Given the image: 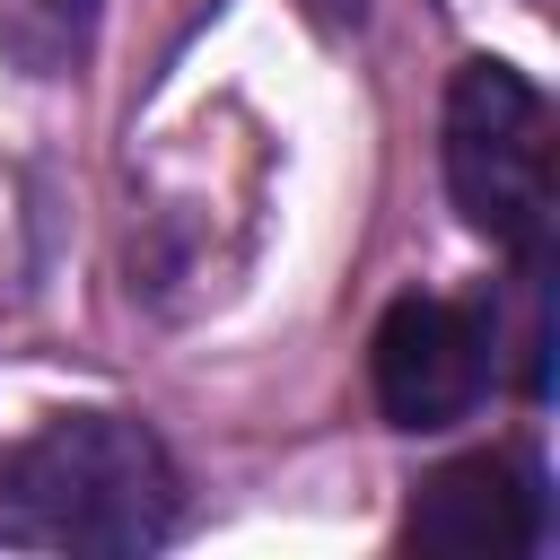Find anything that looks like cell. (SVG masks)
<instances>
[{"instance_id":"obj_1","label":"cell","mask_w":560,"mask_h":560,"mask_svg":"<svg viewBox=\"0 0 560 560\" xmlns=\"http://www.w3.org/2000/svg\"><path fill=\"white\" fill-rule=\"evenodd\" d=\"M184 481L149 420L61 411L0 455V542L9 551H149L175 534Z\"/></svg>"},{"instance_id":"obj_2","label":"cell","mask_w":560,"mask_h":560,"mask_svg":"<svg viewBox=\"0 0 560 560\" xmlns=\"http://www.w3.org/2000/svg\"><path fill=\"white\" fill-rule=\"evenodd\" d=\"M446 192L464 228H481L499 254L542 271L560 184H551V105L525 70L464 61L446 79Z\"/></svg>"},{"instance_id":"obj_3","label":"cell","mask_w":560,"mask_h":560,"mask_svg":"<svg viewBox=\"0 0 560 560\" xmlns=\"http://www.w3.org/2000/svg\"><path fill=\"white\" fill-rule=\"evenodd\" d=\"M499 324L481 298H394L368 341V385L394 429H455L490 385Z\"/></svg>"},{"instance_id":"obj_4","label":"cell","mask_w":560,"mask_h":560,"mask_svg":"<svg viewBox=\"0 0 560 560\" xmlns=\"http://www.w3.org/2000/svg\"><path fill=\"white\" fill-rule=\"evenodd\" d=\"M402 542L438 551V560H525V551H542V472L508 446L455 455V464L420 472V490L402 508Z\"/></svg>"},{"instance_id":"obj_5","label":"cell","mask_w":560,"mask_h":560,"mask_svg":"<svg viewBox=\"0 0 560 560\" xmlns=\"http://www.w3.org/2000/svg\"><path fill=\"white\" fill-rule=\"evenodd\" d=\"M52 18V26H70V18H88V0H9V18Z\"/></svg>"},{"instance_id":"obj_6","label":"cell","mask_w":560,"mask_h":560,"mask_svg":"<svg viewBox=\"0 0 560 560\" xmlns=\"http://www.w3.org/2000/svg\"><path fill=\"white\" fill-rule=\"evenodd\" d=\"M315 18H359V0H306Z\"/></svg>"}]
</instances>
